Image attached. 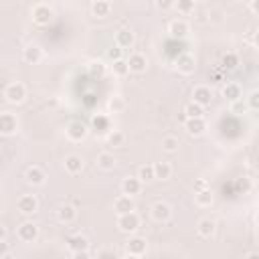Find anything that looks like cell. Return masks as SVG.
Returning <instances> with one entry per match:
<instances>
[{"mask_svg": "<svg viewBox=\"0 0 259 259\" xmlns=\"http://www.w3.org/2000/svg\"><path fill=\"white\" fill-rule=\"evenodd\" d=\"M247 259H259V253H249Z\"/></svg>", "mask_w": 259, "mask_h": 259, "instance_id": "obj_47", "label": "cell"}, {"mask_svg": "<svg viewBox=\"0 0 259 259\" xmlns=\"http://www.w3.org/2000/svg\"><path fill=\"white\" fill-rule=\"evenodd\" d=\"M249 10L259 16V0H251V2H249Z\"/></svg>", "mask_w": 259, "mask_h": 259, "instance_id": "obj_43", "label": "cell"}, {"mask_svg": "<svg viewBox=\"0 0 259 259\" xmlns=\"http://www.w3.org/2000/svg\"><path fill=\"white\" fill-rule=\"evenodd\" d=\"M107 109H109V113H121V111L125 109V99H123L121 95H113V97H109V101H107Z\"/></svg>", "mask_w": 259, "mask_h": 259, "instance_id": "obj_33", "label": "cell"}, {"mask_svg": "<svg viewBox=\"0 0 259 259\" xmlns=\"http://www.w3.org/2000/svg\"><path fill=\"white\" fill-rule=\"evenodd\" d=\"M113 210L117 214H127V212H134L136 210V202H134V196H127V194H121L113 200Z\"/></svg>", "mask_w": 259, "mask_h": 259, "instance_id": "obj_12", "label": "cell"}, {"mask_svg": "<svg viewBox=\"0 0 259 259\" xmlns=\"http://www.w3.org/2000/svg\"><path fill=\"white\" fill-rule=\"evenodd\" d=\"M150 214H152V219H154L156 223H166V221H170V217H172V206H170L168 202H164V200H158V202L152 204Z\"/></svg>", "mask_w": 259, "mask_h": 259, "instance_id": "obj_4", "label": "cell"}, {"mask_svg": "<svg viewBox=\"0 0 259 259\" xmlns=\"http://www.w3.org/2000/svg\"><path fill=\"white\" fill-rule=\"evenodd\" d=\"M117 229L121 231V233H127V235H132V233H136L138 231V227H140V217L136 214V212H127V214H117Z\"/></svg>", "mask_w": 259, "mask_h": 259, "instance_id": "obj_3", "label": "cell"}, {"mask_svg": "<svg viewBox=\"0 0 259 259\" xmlns=\"http://www.w3.org/2000/svg\"><path fill=\"white\" fill-rule=\"evenodd\" d=\"M178 146H180L178 138H174V136H166V138H162V150H164V152L174 154V152L178 150Z\"/></svg>", "mask_w": 259, "mask_h": 259, "instance_id": "obj_37", "label": "cell"}, {"mask_svg": "<svg viewBox=\"0 0 259 259\" xmlns=\"http://www.w3.org/2000/svg\"><path fill=\"white\" fill-rule=\"evenodd\" d=\"M22 59L28 63V65H36L40 59H42V49L38 45H26L24 51H22Z\"/></svg>", "mask_w": 259, "mask_h": 259, "instance_id": "obj_19", "label": "cell"}, {"mask_svg": "<svg viewBox=\"0 0 259 259\" xmlns=\"http://www.w3.org/2000/svg\"><path fill=\"white\" fill-rule=\"evenodd\" d=\"M156 8L168 10V8H174V2H172V0H156Z\"/></svg>", "mask_w": 259, "mask_h": 259, "instance_id": "obj_41", "label": "cell"}, {"mask_svg": "<svg viewBox=\"0 0 259 259\" xmlns=\"http://www.w3.org/2000/svg\"><path fill=\"white\" fill-rule=\"evenodd\" d=\"M154 174H156V180H168L172 176L170 162H156L154 164Z\"/></svg>", "mask_w": 259, "mask_h": 259, "instance_id": "obj_28", "label": "cell"}, {"mask_svg": "<svg viewBox=\"0 0 259 259\" xmlns=\"http://www.w3.org/2000/svg\"><path fill=\"white\" fill-rule=\"evenodd\" d=\"M134 40H136V36H134V32L130 28H119L115 32V45L119 49H130L134 45Z\"/></svg>", "mask_w": 259, "mask_h": 259, "instance_id": "obj_20", "label": "cell"}, {"mask_svg": "<svg viewBox=\"0 0 259 259\" xmlns=\"http://www.w3.org/2000/svg\"><path fill=\"white\" fill-rule=\"evenodd\" d=\"M192 101L198 103V105H202V107L210 105V101H212V91H210V87H206V85L194 87V89H192Z\"/></svg>", "mask_w": 259, "mask_h": 259, "instance_id": "obj_13", "label": "cell"}, {"mask_svg": "<svg viewBox=\"0 0 259 259\" xmlns=\"http://www.w3.org/2000/svg\"><path fill=\"white\" fill-rule=\"evenodd\" d=\"M127 65H130V73L142 75V73L148 69V59H146V55H142V53H132V55L127 57Z\"/></svg>", "mask_w": 259, "mask_h": 259, "instance_id": "obj_11", "label": "cell"}, {"mask_svg": "<svg viewBox=\"0 0 259 259\" xmlns=\"http://www.w3.org/2000/svg\"><path fill=\"white\" fill-rule=\"evenodd\" d=\"M6 237H8L6 227H2V229H0V243H6Z\"/></svg>", "mask_w": 259, "mask_h": 259, "instance_id": "obj_45", "label": "cell"}, {"mask_svg": "<svg viewBox=\"0 0 259 259\" xmlns=\"http://www.w3.org/2000/svg\"><path fill=\"white\" fill-rule=\"evenodd\" d=\"M257 184H259V172H257Z\"/></svg>", "mask_w": 259, "mask_h": 259, "instance_id": "obj_50", "label": "cell"}, {"mask_svg": "<svg viewBox=\"0 0 259 259\" xmlns=\"http://www.w3.org/2000/svg\"><path fill=\"white\" fill-rule=\"evenodd\" d=\"M146 239L144 237H130L127 239V243H125V251L130 253V255H138V257H142L144 253H146Z\"/></svg>", "mask_w": 259, "mask_h": 259, "instance_id": "obj_16", "label": "cell"}, {"mask_svg": "<svg viewBox=\"0 0 259 259\" xmlns=\"http://www.w3.org/2000/svg\"><path fill=\"white\" fill-rule=\"evenodd\" d=\"M57 219L61 221V223H73L75 219H77V208L73 206V204H61L59 208H57Z\"/></svg>", "mask_w": 259, "mask_h": 259, "instance_id": "obj_24", "label": "cell"}, {"mask_svg": "<svg viewBox=\"0 0 259 259\" xmlns=\"http://www.w3.org/2000/svg\"><path fill=\"white\" fill-rule=\"evenodd\" d=\"M24 178H26V182L32 184V186H42L45 180H47V174H45L42 168H38V166H30V168H26Z\"/></svg>", "mask_w": 259, "mask_h": 259, "instance_id": "obj_14", "label": "cell"}, {"mask_svg": "<svg viewBox=\"0 0 259 259\" xmlns=\"http://www.w3.org/2000/svg\"><path fill=\"white\" fill-rule=\"evenodd\" d=\"M111 73L117 75V77H125L130 73V65H127V59H119V61H113L111 63Z\"/></svg>", "mask_w": 259, "mask_h": 259, "instance_id": "obj_35", "label": "cell"}, {"mask_svg": "<svg viewBox=\"0 0 259 259\" xmlns=\"http://www.w3.org/2000/svg\"><path fill=\"white\" fill-rule=\"evenodd\" d=\"M87 125L83 123V121H69L67 123V127H65V134H67V138L71 140V142H81V140H85L87 138Z\"/></svg>", "mask_w": 259, "mask_h": 259, "instance_id": "obj_7", "label": "cell"}, {"mask_svg": "<svg viewBox=\"0 0 259 259\" xmlns=\"http://www.w3.org/2000/svg\"><path fill=\"white\" fill-rule=\"evenodd\" d=\"M221 93H223V97H225L227 101H231V103L241 101V85H239V83H227V85H223Z\"/></svg>", "mask_w": 259, "mask_h": 259, "instance_id": "obj_23", "label": "cell"}, {"mask_svg": "<svg viewBox=\"0 0 259 259\" xmlns=\"http://www.w3.org/2000/svg\"><path fill=\"white\" fill-rule=\"evenodd\" d=\"M105 142H107V146H113V148H121V146L125 144V134H123V132H119V130H111V132L107 134Z\"/></svg>", "mask_w": 259, "mask_h": 259, "instance_id": "obj_31", "label": "cell"}, {"mask_svg": "<svg viewBox=\"0 0 259 259\" xmlns=\"http://www.w3.org/2000/svg\"><path fill=\"white\" fill-rule=\"evenodd\" d=\"M233 109H235V111H245V109H247V105H245V103H241V101H235V103H233Z\"/></svg>", "mask_w": 259, "mask_h": 259, "instance_id": "obj_44", "label": "cell"}, {"mask_svg": "<svg viewBox=\"0 0 259 259\" xmlns=\"http://www.w3.org/2000/svg\"><path fill=\"white\" fill-rule=\"evenodd\" d=\"M123 259H140V257H138V255H130V253H127Z\"/></svg>", "mask_w": 259, "mask_h": 259, "instance_id": "obj_48", "label": "cell"}, {"mask_svg": "<svg viewBox=\"0 0 259 259\" xmlns=\"http://www.w3.org/2000/svg\"><path fill=\"white\" fill-rule=\"evenodd\" d=\"M247 107L253 109V111H259V89L251 91L249 97H247Z\"/></svg>", "mask_w": 259, "mask_h": 259, "instance_id": "obj_39", "label": "cell"}, {"mask_svg": "<svg viewBox=\"0 0 259 259\" xmlns=\"http://www.w3.org/2000/svg\"><path fill=\"white\" fill-rule=\"evenodd\" d=\"M4 97L8 103H22L26 99V87L20 83V81H14V83H8L6 89H4Z\"/></svg>", "mask_w": 259, "mask_h": 259, "instance_id": "obj_2", "label": "cell"}, {"mask_svg": "<svg viewBox=\"0 0 259 259\" xmlns=\"http://www.w3.org/2000/svg\"><path fill=\"white\" fill-rule=\"evenodd\" d=\"M107 59H111V63L113 61H119L121 59V49L117 45H113L111 49H107Z\"/></svg>", "mask_w": 259, "mask_h": 259, "instance_id": "obj_40", "label": "cell"}, {"mask_svg": "<svg viewBox=\"0 0 259 259\" xmlns=\"http://www.w3.org/2000/svg\"><path fill=\"white\" fill-rule=\"evenodd\" d=\"M255 223H257V225H259V212H257V214H255Z\"/></svg>", "mask_w": 259, "mask_h": 259, "instance_id": "obj_49", "label": "cell"}, {"mask_svg": "<svg viewBox=\"0 0 259 259\" xmlns=\"http://www.w3.org/2000/svg\"><path fill=\"white\" fill-rule=\"evenodd\" d=\"M194 202H196L198 206H202V208H206V206H210V204L214 202V196H212V190H210V188H204V190H198V192L194 194Z\"/></svg>", "mask_w": 259, "mask_h": 259, "instance_id": "obj_27", "label": "cell"}, {"mask_svg": "<svg viewBox=\"0 0 259 259\" xmlns=\"http://www.w3.org/2000/svg\"><path fill=\"white\" fill-rule=\"evenodd\" d=\"M91 123H93V130L99 132V134H103V132L109 130V117L107 115H93Z\"/></svg>", "mask_w": 259, "mask_h": 259, "instance_id": "obj_36", "label": "cell"}, {"mask_svg": "<svg viewBox=\"0 0 259 259\" xmlns=\"http://www.w3.org/2000/svg\"><path fill=\"white\" fill-rule=\"evenodd\" d=\"M95 164H97V168H99V170L109 172V170H113V168H115L117 160H115V156H113V154H109V152H101V154H97Z\"/></svg>", "mask_w": 259, "mask_h": 259, "instance_id": "obj_21", "label": "cell"}, {"mask_svg": "<svg viewBox=\"0 0 259 259\" xmlns=\"http://www.w3.org/2000/svg\"><path fill=\"white\" fill-rule=\"evenodd\" d=\"M111 12V4L107 0H93L91 2V14L95 18H105Z\"/></svg>", "mask_w": 259, "mask_h": 259, "instance_id": "obj_26", "label": "cell"}, {"mask_svg": "<svg viewBox=\"0 0 259 259\" xmlns=\"http://www.w3.org/2000/svg\"><path fill=\"white\" fill-rule=\"evenodd\" d=\"M71 259H91L89 251H77V253H71Z\"/></svg>", "mask_w": 259, "mask_h": 259, "instance_id": "obj_42", "label": "cell"}, {"mask_svg": "<svg viewBox=\"0 0 259 259\" xmlns=\"http://www.w3.org/2000/svg\"><path fill=\"white\" fill-rule=\"evenodd\" d=\"M63 164H65V170H67L69 174H79V172L83 170V158L77 156V154H69V156H65Z\"/></svg>", "mask_w": 259, "mask_h": 259, "instance_id": "obj_22", "label": "cell"}, {"mask_svg": "<svg viewBox=\"0 0 259 259\" xmlns=\"http://www.w3.org/2000/svg\"><path fill=\"white\" fill-rule=\"evenodd\" d=\"M214 231H217V223H214L212 219H200V221H198V225H196V233H198L202 239L212 237V235H214Z\"/></svg>", "mask_w": 259, "mask_h": 259, "instance_id": "obj_25", "label": "cell"}, {"mask_svg": "<svg viewBox=\"0 0 259 259\" xmlns=\"http://www.w3.org/2000/svg\"><path fill=\"white\" fill-rule=\"evenodd\" d=\"M30 16H32V22H34V24H38V26H47V24L53 22V18H55V10H53L49 4L38 2V4L32 6Z\"/></svg>", "mask_w": 259, "mask_h": 259, "instance_id": "obj_1", "label": "cell"}, {"mask_svg": "<svg viewBox=\"0 0 259 259\" xmlns=\"http://www.w3.org/2000/svg\"><path fill=\"white\" fill-rule=\"evenodd\" d=\"M188 30H190V26H188V22L182 20V18H174V20L168 22V34H170V38H174V40H182V38L188 34Z\"/></svg>", "mask_w": 259, "mask_h": 259, "instance_id": "obj_6", "label": "cell"}, {"mask_svg": "<svg viewBox=\"0 0 259 259\" xmlns=\"http://www.w3.org/2000/svg\"><path fill=\"white\" fill-rule=\"evenodd\" d=\"M174 8L182 14L194 12V0H178V2H174Z\"/></svg>", "mask_w": 259, "mask_h": 259, "instance_id": "obj_38", "label": "cell"}, {"mask_svg": "<svg viewBox=\"0 0 259 259\" xmlns=\"http://www.w3.org/2000/svg\"><path fill=\"white\" fill-rule=\"evenodd\" d=\"M16 208L22 212V214H34L38 210V200L34 194H22L18 200H16Z\"/></svg>", "mask_w": 259, "mask_h": 259, "instance_id": "obj_10", "label": "cell"}, {"mask_svg": "<svg viewBox=\"0 0 259 259\" xmlns=\"http://www.w3.org/2000/svg\"><path fill=\"white\" fill-rule=\"evenodd\" d=\"M221 67L225 69V71H233V69H237L239 67V55L237 53H225L223 55V59H221Z\"/></svg>", "mask_w": 259, "mask_h": 259, "instance_id": "obj_29", "label": "cell"}, {"mask_svg": "<svg viewBox=\"0 0 259 259\" xmlns=\"http://www.w3.org/2000/svg\"><path fill=\"white\" fill-rule=\"evenodd\" d=\"M142 186H144V182H142L138 176H125V178L121 180V190H123V194H127V196L140 194Z\"/></svg>", "mask_w": 259, "mask_h": 259, "instance_id": "obj_15", "label": "cell"}, {"mask_svg": "<svg viewBox=\"0 0 259 259\" xmlns=\"http://www.w3.org/2000/svg\"><path fill=\"white\" fill-rule=\"evenodd\" d=\"M184 115H186V119L202 117V115H204V107L198 105V103H194V101H188V103L184 105Z\"/></svg>", "mask_w": 259, "mask_h": 259, "instance_id": "obj_30", "label": "cell"}, {"mask_svg": "<svg viewBox=\"0 0 259 259\" xmlns=\"http://www.w3.org/2000/svg\"><path fill=\"white\" fill-rule=\"evenodd\" d=\"M138 178L142 180V182H152V180H156V174H154V164H144V166H140L138 168Z\"/></svg>", "mask_w": 259, "mask_h": 259, "instance_id": "obj_34", "label": "cell"}, {"mask_svg": "<svg viewBox=\"0 0 259 259\" xmlns=\"http://www.w3.org/2000/svg\"><path fill=\"white\" fill-rule=\"evenodd\" d=\"M16 130H18V119H16V115L10 113V111H4V113L0 115V134H2V136H12V134H16Z\"/></svg>", "mask_w": 259, "mask_h": 259, "instance_id": "obj_9", "label": "cell"}, {"mask_svg": "<svg viewBox=\"0 0 259 259\" xmlns=\"http://www.w3.org/2000/svg\"><path fill=\"white\" fill-rule=\"evenodd\" d=\"M253 45H255V49H259V32H255V36H253Z\"/></svg>", "mask_w": 259, "mask_h": 259, "instance_id": "obj_46", "label": "cell"}, {"mask_svg": "<svg viewBox=\"0 0 259 259\" xmlns=\"http://www.w3.org/2000/svg\"><path fill=\"white\" fill-rule=\"evenodd\" d=\"M87 71H89V75L93 77V79H101L103 75H105V63L103 61H91L89 65H87Z\"/></svg>", "mask_w": 259, "mask_h": 259, "instance_id": "obj_32", "label": "cell"}, {"mask_svg": "<svg viewBox=\"0 0 259 259\" xmlns=\"http://www.w3.org/2000/svg\"><path fill=\"white\" fill-rule=\"evenodd\" d=\"M184 130L188 136H202L206 130V121L204 117H194V119H186L184 121Z\"/></svg>", "mask_w": 259, "mask_h": 259, "instance_id": "obj_17", "label": "cell"}, {"mask_svg": "<svg viewBox=\"0 0 259 259\" xmlns=\"http://www.w3.org/2000/svg\"><path fill=\"white\" fill-rule=\"evenodd\" d=\"M174 67H176L178 73L190 75V73H194V69H196V61H194V57H192L190 53H182V55L174 61Z\"/></svg>", "mask_w": 259, "mask_h": 259, "instance_id": "obj_8", "label": "cell"}, {"mask_svg": "<svg viewBox=\"0 0 259 259\" xmlns=\"http://www.w3.org/2000/svg\"><path fill=\"white\" fill-rule=\"evenodd\" d=\"M67 247L71 253H77V251H89V239L85 235H71L67 239Z\"/></svg>", "mask_w": 259, "mask_h": 259, "instance_id": "obj_18", "label": "cell"}, {"mask_svg": "<svg viewBox=\"0 0 259 259\" xmlns=\"http://www.w3.org/2000/svg\"><path fill=\"white\" fill-rule=\"evenodd\" d=\"M16 237H18L22 243H32V241H36V237H38V227H36L32 221H24V223L16 229Z\"/></svg>", "mask_w": 259, "mask_h": 259, "instance_id": "obj_5", "label": "cell"}]
</instances>
